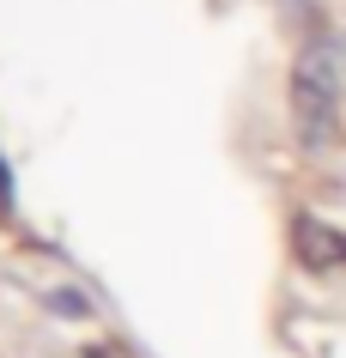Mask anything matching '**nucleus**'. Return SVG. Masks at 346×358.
Here are the masks:
<instances>
[{
    "label": "nucleus",
    "instance_id": "f257e3e1",
    "mask_svg": "<svg viewBox=\"0 0 346 358\" xmlns=\"http://www.w3.org/2000/svg\"><path fill=\"white\" fill-rule=\"evenodd\" d=\"M346 97V43L340 37H310L298 67H291V122L304 146H328Z\"/></svg>",
    "mask_w": 346,
    "mask_h": 358
},
{
    "label": "nucleus",
    "instance_id": "f03ea898",
    "mask_svg": "<svg viewBox=\"0 0 346 358\" xmlns=\"http://www.w3.org/2000/svg\"><path fill=\"white\" fill-rule=\"evenodd\" d=\"M291 243H298V262H304L310 273L346 267V231L322 225V219H298V225H291Z\"/></svg>",
    "mask_w": 346,
    "mask_h": 358
}]
</instances>
